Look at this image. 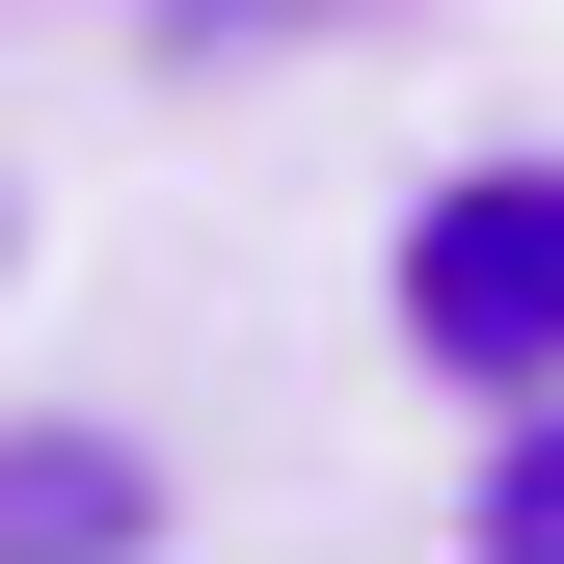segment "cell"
I'll return each mask as SVG.
<instances>
[{
    "instance_id": "3957f363",
    "label": "cell",
    "mask_w": 564,
    "mask_h": 564,
    "mask_svg": "<svg viewBox=\"0 0 564 564\" xmlns=\"http://www.w3.org/2000/svg\"><path fill=\"white\" fill-rule=\"evenodd\" d=\"M484 538H511V564H564V431H511V457H484Z\"/></svg>"
},
{
    "instance_id": "6da1fadb",
    "label": "cell",
    "mask_w": 564,
    "mask_h": 564,
    "mask_svg": "<svg viewBox=\"0 0 564 564\" xmlns=\"http://www.w3.org/2000/svg\"><path fill=\"white\" fill-rule=\"evenodd\" d=\"M403 349L484 377V403L564 377V162H457L431 216H403Z\"/></svg>"
},
{
    "instance_id": "7a4b0ae2",
    "label": "cell",
    "mask_w": 564,
    "mask_h": 564,
    "mask_svg": "<svg viewBox=\"0 0 564 564\" xmlns=\"http://www.w3.org/2000/svg\"><path fill=\"white\" fill-rule=\"evenodd\" d=\"M0 538H134V457L108 431H0Z\"/></svg>"
}]
</instances>
